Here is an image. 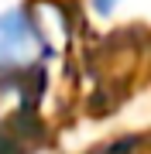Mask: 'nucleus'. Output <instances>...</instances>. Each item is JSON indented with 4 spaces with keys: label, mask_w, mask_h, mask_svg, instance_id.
Returning <instances> with one entry per match:
<instances>
[{
    "label": "nucleus",
    "mask_w": 151,
    "mask_h": 154,
    "mask_svg": "<svg viewBox=\"0 0 151 154\" xmlns=\"http://www.w3.org/2000/svg\"><path fill=\"white\" fill-rule=\"evenodd\" d=\"M48 51L45 31L28 7L0 11V72L28 69Z\"/></svg>",
    "instance_id": "f257e3e1"
},
{
    "label": "nucleus",
    "mask_w": 151,
    "mask_h": 154,
    "mask_svg": "<svg viewBox=\"0 0 151 154\" xmlns=\"http://www.w3.org/2000/svg\"><path fill=\"white\" fill-rule=\"evenodd\" d=\"M90 7H93V14H100V17H110V14L120 7V0H90Z\"/></svg>",
    "instance_id": "f03ea898"
}]
</instances>
